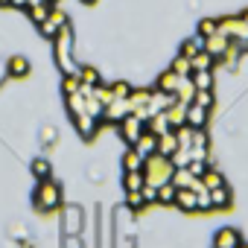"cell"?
Listing matches in <instances>:
<instances>
[{
  "label": "cell",
  "mask_w": 248,
  "mask_h": 248,
  "mask_svg": "<svg viewBox=\"0 0 248 248\" xmlns=\"http://www.w3.org/2000/svg\"><path fill=\"white\" fill-rule=\"evenodd\" d=\"M178 82H181V76L175 73V70H167V73H161V79H158V91H167V93H175L178 91Z\"/></svg>",
  "instance_id": "15"
},
{
  "label": "cell",
  "mask_w": 248,
  "mask_h": 248,
  "mask_svg": "<svg viewBox=\"0 0 248 248\" xmlns=\"http://www.w3.org/2000/svg\"><path fill=\"white\" fill-rule=\"evenodd\" d=\"M172 70H175L178 76H190V73H193V62H190L187 56H181V53H178V59L172 62Z\"/></svg>",
  "instance_id": "22"
},
{
  "label": "cell",
  "mask_w": 248,
  "mask_h": 248,
  "mask_svg": "<svg viewBox=\"0 0 248 248\" xmlns=\"http://www.w3.org/2000/svg\"><path fill=\"white\" fill-rule=\"evenodd\" d=\"M32 172H35L38 181H47V178H50V164H47L44 158H38V161L32 164Z\"/></svg>",
  "instance_id": "27"
},
{
  "label": "cell",
  "mask_w": 248,
  "mask_h": 248,
  "mask_svg": "<svg viewBox=\"0 0 248 248\" xmlns=\"http://www.w3.org/2000/svg\"><path fill=\"white\" fill-rule=\"evenodd\" d=\"M172 172H175L172 158H167V155H161V152H155V155H149V158L143 161V178H146V184H152V187H161V184L172 181Z\"/></svg>",
  "instance_id": "1"
},
{
  "label": "cell",
  "mask_w": 248,
  "mask_h": 248,
  "mask_svg": "<svg viewBox=\"0 0 248 248\" xmlns=\"http://www.w3.org/2000/svg\"><path fill=\"white\" fill-rule=\"evenodd\" d=\"M32 204H35L38 210H44V213L59 210V207H62V187H59V184H53L50 178H47V181H41V184H38V190H35V196H32Z\"/></svg>",
  "instance_id": "3"
},
{
  "label": "cell",
  "mask_w": 248,
  "mask_h": 248,
  "mask_svg": "<svg viewBox=\"0 0 248 248\" xmlns=\"http://www.w3.org/2000/svg\"><path fill=\"white\" fill-rule=\"evenodd\" d=\"M53 44H56V62H59V67H62L64 73H79V67H76V62H73V50H70V27H67V24L56 32Z\"/></svg>",
  "instance_id": "2"
},
{
  "label": "cell",
  "mask_w": 248,
  "mask_h": 248,
  "mask_svg": "<svg viewBox=\"0 0 248 248\" xmlns=\"http://www.w3.org/2000/svg\"><path fill=\"white\" fill-rule=\"evenodd\" d=\"M146 178H143V170H132L123 175V187H126V193H135V190H143Z\"/></svg>",
  "instance_id": "14"
},
{
  "label": "cell",
  "mask_w": 248,
  "mask_h": 248,
  "mask_svg": "<svg viewBox=\"0 0 248 248\" xmlns=\"http://www.w3.org/2000/svg\"><path fill=\"white\" fill-rule=\"evenodd\" d=\"M193 102H196V105H202V108H210V105H213V93H210V91H196Z\"/></svg>",
  "instance_id": "28"
},
{
  "label": "cell",
  "mask_w": 248,
  "mask_h": 248,
  "mask_svg": "<svg viewBox=\"0 0 248 248\" xmlns=\"http://www.w3.org/2000/svg\"><path fill=\"white\" fill-rule=\"evenodd\" d=\"M126 204H129V207H135V210H138V207H143V204H146V202H143V193H140V190L126 193Z\"/></svg>",
  "instance_id": "29"
},
{
  "label": "cell",
  "mask_w": 248,
  "mask_h": 248,
  "mask_svg": "<svg viewBox=\"0 0 248 248\" xmlns=\"http://www.w3.org/2000/svg\"><path fill=\"white\" fill-rule=\"evenodd\" d=\"M62 248H85V242L79 239V233H76V236H64V239H62Z\"/></svg>",
  "instance_id": "31"
},
{
  "label": "cell",
  "mask_w": 248,
  "mask_h": 248,
  "mask_svg": "<svg viewBox=\"0 0 248 248\" xmlns=\"http://www.w3.org/2000/svg\"><path fill=\"white\" fill-rule=\"evenodd\" d=\"M210 204H213V210H219V207H228L231 204V190L222 184V187H213L210 190Z\"/></svg>",
  "instance_id": "16"
},
{
  "label": "cell",
  "mask_w": 248,
  "mask_h": 248,
  "mask_svg": "<svg viewBox=\"0 0 248 248\" xmlns=\"http://www.w3.org/2000/svg\"><path fill=\"white\" fill-rule=\"evenodd\" d=\"M228 47H231V38H228L222 30H219V32H213L210 38H204V50H207L213 59H216V56H225V50H228Z\"/></svg>",
  "instance_id": "7"
},
{
  "label": "cell",
  "mask_w": 248,
  "mask_h": 248,
  "mask_svg": "<svg viewBox=\"0 0 248 248\" xmlns=\"http://www.w3.org/2000/svg\"><path fill=\"white\" fill-rule=\"evenodd\" d=\"M175 204H178L184 213H196V210H199V193H196L193 187H184V190H178Z\"/></svg>",
  "instance_id": "9"
},
{
  "label": "cell",
  "mask_w": 248,
  "mask_h": 248,
  "mask_svg": "<svg viewBox=\"0 0 248 248\" xmlns=\"http://www.w3.org/2000/svg\"><path fill=\"white\" fill-rule=\"evenodd\" d=\"M82 228H85V213H82V207L67 204V207L62 210V233H64V236H76V233H82Z\"/></svg>",
  "instance_id": "4"
},
{
  "label": "cell",
  "mask_w": 248,
  "mask_h": 248,
  "mask_svg": "<svg viewBox=\"0 0 248 248\" xmlns=\"http://www.w3.org/2000/svg\"><path fill=\"white\" fill-rule=\"evenodd\" d=\"M202 181L207 184V190H213V187H222V184H225V178H222L216 170H204V172H202Z\"/></svg>",
  "instance_id": "25"
},
{
  "label": "cell",
  "mask_w": 248,
  "mask_h": 248,
  "mask_svg": "<svg viewBox=\"0 0 248 248\" xmlns=\"http://www.w3.org/2000/svg\"><path fill=\"white\" fill-rule=\"evenodd\" d=\"M135 149L143 155V158H149V155H155L158 152V135H152L149 129H143V135L135 140Z\"/></svg>",
  "instance_id": "12"
},
{
  "label": "cell",
  "mask_w": 248,
  "mask_h": 248,
  "mask_svg": "<svg viewBox=\"0 0 248 248\" xmlns=\"http://www.w3.org/2000/svg\"><path fill=\"white\" fill-rule=\"evenodd\" d=\"M207 111H210V108H202V105H196V102H187V126H190V129H204Z\"/></svg>",
  "instance_id": "11"
},
{
  "label": "cell",
  "mask_w": 248,
  "mask_h": 248,
  "mask_svg": "<svg viewBox=\"0 0 248 248\" xmlns=\"http://www.w3.org/2000/svg\"><path fill=\"white\" fill-rule=\"evenodd\" d=\"M175 196H178V187L172 181H167V184L158 187V202L161 204H175Z\"/></svg>",
  "instance_id": "20"
},
{
  "label": "cell",
  "mask_w": 248,
  "mask_h": 248,
  "mask_svg": "<svg viewBox=\"0 0 248 248\" xmlns=\"http://www.w3.org/2000/svg\"><path fill=\"white\" fill-rule=\"evenodd\" d=\"M190 79H193L196 91H210V88H213V76H210V70H193Z\"/></svg>",
  "instance_id": "19"
},
{
  "label": "cell",
  "mask_w": 248,
  "mask_h": 248,
  "mask_svg": "<svg viewBox=\"0 0 248 248\" xmlns=\"http://www.w3.org/2000/svg\"><path fill=\"white\" fill-rule=\"evenodd\" d=\"M213 32H219V21L207 18V21H202V24H199V35H202V38H210Z\"/></svg>",
  "instance_id": "26"
},
{
  "label": "cell",
  "mask_w": 248,
  "mask_h": 248,
  "mask_svg": "<svg viewBox=\"0 0 248 248\" xmlns=\"http://www.w3.org/2000/svg\"><path fill=\"white\" fill-rule=\"evenodd\" d=\"M143 129H146V120L138 117V114H129V117L120 120V135H123V140L132 143V146H135V140L143 135Z\"/></svg>",
  "instance_id": "5"
},
{
  "label": "cell",
  "mask_w": 248,
  "mask_h": 248,
  "mask_svg": "<svg viewBox=\"0 0 248 248\" xmlns=\"http://www.w3.org/2000/svg\"><path fill=\"white\" fill-rule=\"evenodd\" d=\"M0 3H3V6H6V3H12V0H0Z\"/></svg>",
  "instance_id": "32"
},
{
  "label": "cell",
  "mask_w": 248,
  "mask_h": 248,
  "mask_svg": "<svg viewBox=\"0 0 248 248\" xmlns=\"http://www.w3.org/2000/svg\"><path fill=\"white\" fill-rule=\"evenodd\" d=\"M239 242H242V236L233 228H222L213 236V248H239Z\"/></svg>",
  "instance_id": "10"
},
{
  "label": "cell",
  "mask_w": 248,
  "mask_h": 248,
  "mask_svg": "<svg viewBox=\"0 0 248 248\" xmlns=\"http://www.w3.org/2000/svg\"><path fill=\"white\" fill-rule=\"evenodd\" d=\"M196 181V175L190 172V167H175V172H172V184L178 187V190H184V187H190Z\"/></svg>",
  "instance_id": "17"
},
{
  "label": "cell",
  "mask_w": 248,
  "mask_h": 248,
  "mask_svg": "<svg viewBox=\"0 0 248 248\" xmlns=\"http://www.w3.org/2000/svg\"><path fill=\"white\" fill-rule=\"evenodd\" d=\"M143 161H146V158H143L135 146H132L126 155H123V167H126V172H132V170H143Z\"/></svg>",
  "instance_id": "18"
},
{
  "label": "cell",
  "mask_w": 248,
  "mask_h": 248,
  "mask_svg": "<svg viewBox=\"0 0 248 248\" xmlns=\"http://www.w3.org/2000/svg\"><path fill=\"white\" fill-rule=\"evenodd\" d=\"M73 123L82 138H93L96 135V126H99V117H93L91 111H82V114H73Z\"/></svg>",
  "instance_id": "6"
},
{
  "label": "cell",
  "mask_w": 248,
  "mask_h": 248,
  "mask_svg": "<svg viewBox=\"0 0 248 248\" xmlns=\"http://www.w3.org/2000/svg\"><path fill=\"white\" fill-rule=\"evenodd\" d=\"M9 73H12V76H27V73H30V62L21 59V56H15V59L9 62Z\"/></svg>",
  "instance_id": "23"
},
{
  "label": "cell",
  "mask_w": 248,
  "mask_h": 248,
  "mask_svg": "<svg viewBox=\"0 0 248 248\" xmlns=\"http://www.w3.org/2000/svg\"><path fill=\"white\" fill-rule=\"evenodd\" d=\"M64 24H67V21H64V12L53 6V9H50V15H47V21L41 24V32H44V35H50V38H56V32H59Z\"/></svg>",
  "instance_id": "8"
},
{
  "label": "cell",
  "mask_w": 248,
  "mask_h": 248,
  "mask_svg": "<svg viewBox=\"0 0 248 248\" xmlns=\"http://www.w3.org/2000/svg\"><path fill=\"white\" fill-rule=\"evenodd\" d=\"M158 152H161V155H167V158H172V155L178 152V135H175V129L158 138Z\"/></svg>",
  "instance_id": "13"
},
{
  "label": "cell",
  "mask_w": 248,
  "mask_h": 248,
  "mask_svg": "<svg viewBox=\"0 0 248 248\" xmlns=\"http://www.w3.org/2000/svg\"><path fill=\"white\" fill-rule=\"evenodd\" d=\"M190 62H193V70H210V67H213V56H210L207 50L196 53V56H193Z\"/></svg>",
  "instance_id": "21"
},
{
  "label": "cell",
  "mask_w": 248,
  "mask_h": 248,
  "mask_svg": "<svg viewBox=\"0 0 248 248\" xmlns=\"http://www.w3.org/2000/svg\"><path fill=\"white\" fill-rule=\"evenodd\" d=\"M140 193H143V202H146V204L158 202V187H152V184H143V190H140Z\"/></svg>",
  "instance_id": "30"
},
{
  "label": "cell",
  "mask_w": 248,
  "mask_h": 248,
  "mask_svg": "<svg viewBox=\"0 0 248 248\" xmlns=\"http://www.w3.org/2000/svg\"><path fill=\"white\" fill-rule=\"evenodd\" d=\"M79 79H82V85H85V88L99 85V73H96L93 67H82V70H79Z\"/></svg>",
  "instance_id": "24"
}]
</instances>
